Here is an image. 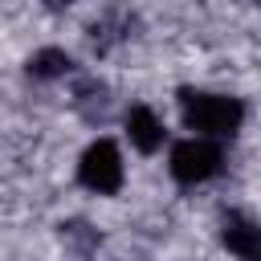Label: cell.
I'll use <instances>...</instances> for the list:
<instances>
[{"label": "cell", "instance_id": "cell-9", "mask_svg": "<svg viewBox=\"0 0 261 261\" xmlns=\"http://www.w3.org/2000/svg\"><path fill=\"white\" fill-rule=\"evenodd\" d=\"M73 0H45V8H53V12H61V8H69Z\"/></svg>", "mask_w": 261, "mask_h": 261}, {"label": "cell", "instance_id": "cell-4", "mask_svg": "<svg viewBox=\"0 0 261 261\" xmlns=\"http://www.w3.org/2000/svg\"><path fill=\"white\" fill-rule=\"evenodd\" d=\"M126 139H130V147H139L143 155H151V151L163 147V122L155 118L151 106H130V110H126Z\"/></svg>", "mask_w": 261, "mask_h": 261}, {"label": "cell", "instance_id": "cell-6", "mask_svg": "<svg viewBox=\"0 0 261 261\" xmlns=\"http://www.w3.org/2000/svg\"><path fill=\"white\" fill-rule=\"evenodd\" d=\"M73 110L86 118V122H102L106 110H110V90L98 82V77H82L73 86Z\"/></svg>", "mask_w": 261, "mask_h": 261}, {"label": "cell", "instance_id": "cell-1", "mask_svg": "<svg viewBox=\"0 0 261 261\" xmlns=\"http://www.w3.org/2000/svg\"><path fill=\"white\" fill-rule=\"evenodd\" d=\"M179 110H184L188 130H196L200 139H228L245 118V106L237 98L200 94V90H179Z\"/></svg>", "mask_w": 261, "mask_h": 261}, {"label": "cell", "instance_id": "cell-5", "mask_svg": "<svg viewBox=\"0 0 261 261\" xmlns=\"http://www.w3.org/2000/svg\"><path fill=\"white\" fill-rule=\"evenodd\" d=\"M224 245L241 261H261V224H253L245 216H228L224 220Z\"/></svg>", "mask_w": 261, "mask_h": 261}, {"label": "cell", "instance_id": "cell-7", "mask_svg": "<svg viewBox=\"0 0 261 261\" xmlns=\"http://www.w3.org/2000/svg\"><path fill=\"white\" fill-rule=\"evenodd\" d=\"M69 69H73V61H69V53H65V49H41V53H33V57H29V77H37V82L65 77Z\"/></svg>", "mask_w": 261, "mask_h": 261}, {"label": "cell", "instance_id": "cell-2", "mask_svg": "<svg viewBox=\"0 0 261 261\" xmlns=\"http://www.w3.org/2000/svg\"><path fill=\"white\" fill-rule=\"evenodd\" d=\"M167 167H171V175L179 184H204L224 167V155H220V147L212 139L196 135V139H184V143L171 147V163Z\"/></svg>", "mask_w": 261, "mask_h": 261}, {"label": "cell", "instance_id": "cell-3", "mask_svg": "<svg viewBox=\"0 0 261 261\" xmlns=\"http://www.w3.org/2000/svg\"><path fill=\"white\" fill-rule=\"evenodd\" d=\"M77 179L90 192H98V196H114L122 188V155H118V147L110 139L90 143L86 155H82V163H77Z\"/></svg>", "mask_w": 261, "mask_h": 261}, {"label": "cell", "instance_id": "cell-8", "mask_svg": "<svg viewBox=\"0 0 261 261\" xmlns=\"http://www.w3.org/2000/svg\"><path fill=\"white\" fill-rule=\"evenodd\" d=\"M61 245H65L77 261H86V257L98 253V228H90L86 220H65V224H61Z\"/></svg>", "mask_w": 261, "mask_h": 261}]
</instances>
